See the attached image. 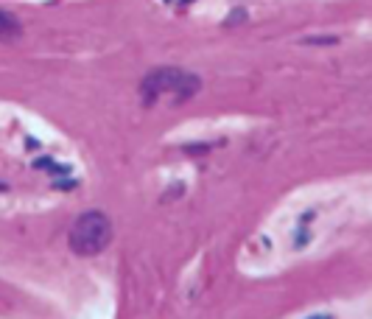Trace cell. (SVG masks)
<instances>
[{
  "instance_id": "cell-1",
  "label": "cell",
  "mask_w": 372,
  "mask_h": 319,
  "mask_svg": "<svg viewBox=\"0 0 372 319\" xmlns=\"http://www.w3.org/2000/svg\"><path fill=\"white\" fill-rule=\"evenodd\" d=\"M196 93H202V78L196 73H191V70L173 68V65L148 70L143 76V81H140V101H143V106H157L160 101H171L176 106V104L191 101Z\"/></svg>"
},
{
  "instance_id": "cell-2",
  "label": "cell",
  "mask_w": 372,
  "mask_h": 319,
  "mask_svg": "<svg viewBox=\"0 0 372 319\" xmlns=\"http://www.w3.org/2000/svg\"><path fill=\"white\" fill-rule=\"evenodd\" d=\"M112 218L101 210H87L73 221L68 233V244L78 258H96L112 244Z\"/></svg>"
},
{
  "instance_id": "cell-3",
  "label": "cell",
  "mask_w": 372,
  "mask_h": 319,
  "mask_svg": "<svg viewBox=\"0 0 372 319\" xmlns=\"http://www.w3.org/2000/svg\"><path fill=\"white\" fill-rule=\"evenodd\" d=\"M23 34V23H20L11 11L0 9V42H11Z\"/></svg>"
},
{
  "instance_id": "cell-4",
  "label": "cell",
  "mask_w": 372,
  "mask_h": 319,
  "mask_svg": "<svg viewBox=\"0 0 372 319\" xmlns=\"http://www.w3.org/2000/svg\"><path fill=\"white\" fill-rule=\"evenodd\" d=\"M308 45H336L338 36H311V39H305Z\"/></svg>"
},
{
  "instance_id": "cell-5",
  "label": "cell",
  "mask_w": 372,
  "mask_h": 319,
  "mask_svg": "<svg viewBox=\"0 0 372 319\" xmlns=\"http://www.w3.org/2000/svg\"><path fill=\"white\" fill-rule=\"evenodd\" d=\"M243 17H246V11H243V9H235L233 14H230V20H227V26H235V23H243Z\"/></svg>"
},
{
  "instance_id": "cell-6",
  "label": "cell",
  "mask_w": 372,
  "mask_h": 319,
  "mask_svg": "<svg viewBox=\"0 0 372 319\" xmlns=\"http://www.w3.org/2000/svg\"><path fill=\"white\" fill-rule=\"evenodd\" d=\"M0 190H6V185H3V182H0Z\"/></svg>"
}]
</instances>
